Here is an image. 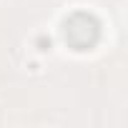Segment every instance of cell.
I'll list each match as a JSON object with an SVG mask.
<instances>
[{"label": "cell", "mask_w": 128, "mask_h": 128, "mask_svg": "<svg viewBox=\"0 0 128 128\" xmlns=\"http://www.w3.org/2000/svg\"><path fill=\"white\" fill-rule=\"evenodd\" d=\"M100 20L93 13L78 10L63 20V40L76 53H88L100 43Z\"/></svg>", "instance_id": "cell-1"}, {"label": "cell", "mask_w": 128, "mask_h": 128, "mask_svg": "<svg viewBox=\"0 0 128 128\" xmlns=\"http://www.w3.org/2000/svg\"><path fill=\"white\" fill-rule=\"evenodd\" d=\"M35 45H38V50H50V38L48 35H38V40H35Z\"/></svg>", "instance_id": "cell-2"}]
</instances>
